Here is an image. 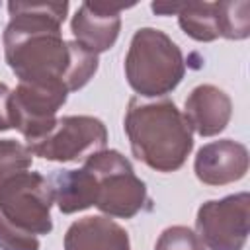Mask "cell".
Masks as SVG:
<instances>
[{
    "label": "cell",
    "mask_w": 250,
    "mask_h": 250,
    "mask_svg": "<svg viewBox=\"0 0 250 250\" xmlns=\"http://www.w3.org/2000/svg\"><path fill=\"white\" fill-rule=\"evenodd\" d=\"M33 154L27 145L16 139H0V188L20 172L29 170Z\"/></svg>",
    "instance_id": "2e32d148"
},
{
    "label": "cell",
    "mask_w": 250,
    "mask_h": 250,
    "mask_svg": "<svg viewBox=\"0 0 250 250\" xmlns=\"http://www.w3.org/2000/svg\"><path fill=\"white\" fill-rule=\"evenodd\" d=\"M150 10L160 16H178L182 31L199 43H211L221 37L217 2H184V4H150Z\"/></svg>",
    "instance_id": "5bb4252c"
},
{
    "label": "cell",
    "mask_w": 250,
    "mask_h": 250,
    "mask_svg": "<svg viewBox=\"0 0 250 250\" xmlns=\"http://www.w3.org/2000/svg\"><path fill=\"white\" fill-rule=\"evenodd\" d=\"M123 70L139 98L154 100L178 88L186 74V61L168 33L156 27H141L131 37Z\"/></svg>",
    "instance_id": "3957f363"
},
{
    "label": "cell",
    "mask_w": 250,
    "mask_h": 250,
    "mask_svg": "<svg viewBox=\"0 0 250 250\" xmlns=\"http://www.w3.org/2000/svg\"><path fill=\"white\" fill-rule=\"evenodd\" d=\"M248 221L250 193H230L201 203L195 217V234L209 250H244Z\"/></svg>",
    "instance_id": "52a82bcc"
},
{
    "label": "cell",
    "mask_w": 250,
    "mask_h": 250,
    "mask_svg": "<svg viewBox=\"0 0 250 250\" xmlns=\"http://www.w3.org/2000/svg\"><path fill=\"white\" fill-rule=\"evenodd\" d=\"M184 117L199 137H215L232 117V100L215 84H199L186 98Z\"/></svg>",
    "instance_id": "8fae6325"
},
{
    "label": "cell",
    "mask_w": 250,
    "mask_h": 250,
    "mask_svg": "<svg viewBox=\"0 0 250 250\" xmlns=\"http://www.w3.org/2000/svg\"><path fill=\"white\" fill-rule=\"evenodd\" d=\"M64 250H131L129 232L105 215H88L74 221L62 240Z\"/></svg>",
    "instance_id": "7c38bea8"
},
{
    "label": "cell",
    "mask_w": 250,
    "mask_h": 250,
    "mask_svg": "<svg viewBox=\"0 0 250 250\" xmlns=\"http://www.w3.org/2000/svg\"><path fill=\"white\" fill-rule=\"evenodd\" d=\"M53 199L61 213L72 215L90 207H96L98 188L94 172L82 164L74 170H57L49 178Z\"/></svg>",
    "instance_id": "4fadbf2b"
},
{
    "label": "cell",
    "mask_w": 250,
    "mask_h": 250,
    "mask_svg": "<svg viewBox=\"0 0 250 250\" xmlns=\"http://www.w3.org/2000/svg\"><path fill=\"white\" fill-rule=\"evenodd\" d=\"M39 238L29 234L0 215V250H39Z\"/></svg>",
    "instance_id": "ac0fdd59"
},
{
    "label": "cell",
    "mask_w": 250,
    "mask_h": 250,
    "mask_svg": "<svg viewBox=\"0 0 250 250\" xmlns=\"http://www.w3.org/2000/svg\"><path fill=\"white\" fill-rule=\"evenodd\" d=\"M248 148L232 139H219L203 145L193 160L195 178L205 186H229L248 172Z\"/></svg>",
    "instance_id": "30bf717a"
},
{
    "label": "cell",
    "mask_w": 250,
    "mask_h": 250,
    "mask_svg": "<svg viewBox=\"0 0 250 250\" xmlns=\"http://www.w3.org/2000/svg\"><path fill=\"white\" fill-rule=\"evenodd\" d=\"M107 129L94 115H62L35 143L27 145L33 156L49 162H80L104 150Z\"/></svg>",
    "instance_id": "8992f818"
},
{
    "label": "cell",
    "mask_w": 250,
    "mask_h": 250,
    "mask_svg": "<svg viewBox=\"0 0 250 250\" xmlns=\"http://www.w3.org/2000/svg\"><path fill=\"white\" fill-rule=\"evenodd\" d=\"M94 172L98 197L96 207L105 217L133 219L150 203L146 184L135 174L133 164L115 148L100 150L84 160Z\"/></svg>",
    "instance_id": "277c9868"
},
{
    "label": "cell",
    "mask_w": 250,
    "mask_h": 250,
    "mask_svg": "<svg viewBox=\"0 0 250 250\" xmlns=\"http://www.w3.org/2000/svg\"><path fill=\"white\" fill-rule=\"evenodd\" d=\"M12 90L8 88V84L0 82V133L2 131H10L14 129L12 125Z\"/></svg>",
    "instance_id": "d6986e66"
},
{
    "label": "cell",
    "mask_w": 250,
    "mask_h": 250,
    "mask_svg": "<svg viewBox=\"0 0 250 250\" xmlns=\"http://www.w3.org/2000/svg\"><path fill=\"white\" fill-rule=\"evenodd\" d=\"M123 129L133 156L162 174L180 170L193 148L188 121L168 98L133 96L127 104Z\"/></svg>",
    "instance_id": "7a4b0ae2"
},
{
    "label": "cell",
    "mask_w": 250,
    "mask_h": 250,
    "mask_svg": "<svg viewBox=\"0 0 250 250\" xmlns=\"http://www.w3.org/2000/svg\"><path fill=\"white\" fill-rule=\"evenodd\" d=\"M154 250H207L195 230L184 225H172L164 229L154 244Z\"/></svg>",
    "instance_id": "e0dca14e"
},
{
    "label": "cell",
    "mask_w": 250,
    "mask_h": 250,
    "mask_svg": "<svg viewBox=\"0 0 250 250\" xmlns=\"http://www.w3.org/2000/svg\"><path fill=\"white\" fill-rule=\"evenodd\" d=\"M4 59L20 82L76 92L98 72V55L62 37L68 2H8Z\"/></svg>",
    "instance_id": "6da1fadb"
},
{
    "label": "cell",
    "mask_w": 250,
    "mask_h": 250,
    "mask_svg": "<svg viewBox=\"0 0 250 250\" xmlns=\"http://www.w3.org/2000/svg\"><path fill=\"white\" fill-rule=\"evenodd\" d=\"M53 191L49 180L39 172H20L0 188V215L29 234L53 230Z\"/></svg>",
    "instance_id": "5b68a950"
},
{
    "label": "cell",
    "mask_w": 250,
    "mask_h": 250,
    "mask_svg": "<svg viewBox=\"0 0 250 250\" xmlns=\"http://www.w3.org/2000/svg\"><path fill=\"white\" fill-rule=\"evenodd\" d=\"M131 6L82 2L70 20V33L90 53L109 51L121 31V12Z\"/></svg>",
    "instance_id": "9c48e42d"
},
{
    "label": "cell",
    "mask_w": 250,
    "mask_h": 250,
    "mask_svg": "<svg viewBox=\"0 0 250 250\" xmlns=\"http://www.w3.org/2000/svg\"><path fill=\"white\" fill-rule=\"evenodd\" d=\"M68 92L51 86L20 82L12 90V125L25 143L31 145L41 139L57 121V111L66 104Z\"/></svg>",
    "instance_id": "ba28073f"
},
{
    "label": "cell",
    "mask_w": 250,
    "mask_h": 250,
    "mask_svg": "<svg viewBox=\"0 0 250 250\" xmlns=\"http://www.w3.org/2000/svg\"><path fill=\"white\" fill-rule=\"evenodd\" d=\"M221 37L240 41L250 35V4L246 0L217 2Z\"/></svg>",
    "instance_id": "9a60e30c"
}]
</instances>
